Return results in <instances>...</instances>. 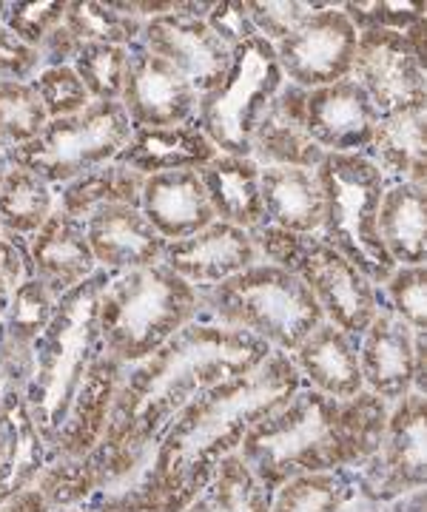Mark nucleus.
<instances>
[{"label": "nucleus", "mask_w": 427, "mask_h": 512, "mask_svg": "<svg viewBox=\"0 0 427 512\" xmlns=\"http://www.w3.org/2000/svg\"><path fill=\"white\" fill-rule=\"evenodd\" d=\"M282 83L285 74L274 43L254 35L231 49L228 72L214 89L200 94L194 120L220 154L251 157V137Z\"/></svg>", "instance_id": "nucleus-9"}, {"label": "nucleus", "mask_w": 427, "mask_h": 512, "mask_svg": "<svg viewBox=\"0 0 427 512\" xmlns=\"http://www.w3.org/2000/svg\"><path fill=\"white\" fill-rule=\"evenodd\" d=\"M291 362L302 379L331 399H353L365 387L359 370V336L345 333L331 322L311 330L294 350Z\"/></svg>", "instance_id": "nucleus-23"}, {"label": "nucleus", "mask_w": 427, "mask_h": 512, "mask_svg": "<svg viewBox=\"0 0 427 512\" xmlns=\"http://www.w3.org/2000/svg\"><path fill=\"white\" fill-rule=\"evenodd\" d=\"M325 3H299V0H251L248 15L257 29V35L268 43H279L288 37L305 18L319 12Z\"/></svg>", "instance_id": "nucleus-42"}, {"label": "nucleus", "mask_w": 427, "mask_h": 512, "mask_svg": "<svg viewBox=\"0 0 427 512\" xmlns=\"http://www.w3.org/2000/svg\"><path fill=\"white\" fill-rule=\"evenodd\" d=\"M55 211V188L38 174L12 165L0 185V231L29 239Z\"/></svg>", "instance_id": "nucleus-31"}, {"label": "nucleus", "mask_w": 427, "mask_h": 512, "mask_svg": "<svg viewBox=\"0 0 427 512\" xmlns=\"http://www.w3.org/2000/svg\"><path fill=\"white\" fill-rule=\"evenodd\" d=\"M200 311L217 325L262 339L271 350L294 353L305 336L325 322L305 282L285 268L257 262L211 288H197Z\"/></svg>", "instance_id": "nucleus-6"}, {"label": "nucleus", "mask_w": 427, "mask_h": 512, "mask_svg": "<svg viewBox=\"0 0 427 512\" xmlns=\"http://www.w3.org/2000/svg\"><path fill=\"white\" fill-rule=\"evenodd\" d=\"M385 421V402L365 390L353 399H331L314 387L297 390L248 430L240 458L262 487H277L368 458L385 436Z\"/></svg>", "instance_id": "nucleus-3"}, {"label": "nucleus", "mask_w": 427, "mask_h": 512, "mask_svg": "<svg viewBox=\"0 0 427 512\" xmlns=\"http://www.w3.org/2000/svg\"><path fill=\"white\" fill-rule=\"evenodd\" d=\"M0 23H3V3H0Z\"/></svg>", "instance_id": "nucleus-49"}, {"label": "nucleus", "mask_w": 427, "mask_h": 512, "mask_svg": "<svg viewBox=\"0 0 427 512\" xmlns=\"http://www.w3.org/2000/svg\"><path fill=\"white\" fill-rule=\"evenodd\" d=\"M49 123L32 83L0 80V146L15 148L32 143Z\"/></svg>", "instance_id": "nucleus-36"}, {"label": "nucleus", "mask_w": 427, "mask_h": 512, "mask_svg": "<svg viewBox=\"0 0 427 512\" xmlns=\"http://www.w3.org/2000/svg\"><path fill=\"white\" fill-rule=\"evenodd\" d=\"M385 464L376 478L373 495L405 493L425 481V399L419 390H410L399 399L396 413L385 421Z\"/></svg>", "instance_id": "nucleus-26"}, {"label": "nucleus", "mask_w": 427, "mask_h": 512, "mask_svg": "<svg viewBox=\"0 0 427 512\" xmlns=\"http://www.w3.org/2000/svg\"><path fill=\"white\" fill-rule=\"evenodd\" d=\"M40 66L38 49L20 43L3 23H0V80H15V83H32Z\"/></svg>", "instance_id": "nucleus-44"}, {"label": "nucleus", "mask_w": 427, "mask_h": 512, "mask_svg": "<svg viewBox=\"0 0 427 512\" xmlns=\"http://www.w3.org/2000/svg\"><path fill=\"white\" fill-rule=\"evenodd\" d=\"M126 66H129V49L109 43H80V52L72 63L89 97L103 103H120Z\"/></svg>", "instance_id": "nucleus-35"}, {"label": "nucleus", "mask_w": 427, "mask_h": 512, "mask_svg": "<svg viewBox=\"0 0 427 512\" xmlns=\"http://www.w3.org/2000/svg\"><path fill=\"white\" fill-rule=\"evenodd\" d=\"M220 151L197 126V120L183 126L134 128L126 148L117 154L114 163L126 165L131 171L151 177L168 171H200Z\"/></svg>", "instance_id": "nucleus-22"}, {"label": "nucleus", "mask_w": 427, "mask_h": 512, "mask_svg": "<svg viewBox=\"0 0 427 512\" xmlns=\"http://www.w3.org/2000/svg\"><path fill=\"white\" fill-rule=\"evenodd\" d=\"M0 234H3V231H0Z\"/></svg>", "instance_id": "nucleus-50"}, {"label": "nucleus", "mask_w": 427, "mask_h": 512, "mask_svg": "<svg viewBox=\"0 0 427 512\" xmlns=\"http://www.w3.org/2000/svg\"><path fill=\"white\" fill-rule=\"evenodd\" d=\"M345 18L351 20L356 32L390 29L405 32L413 23L425 20V3H402V0H359V3H339Z\"/></svg>", "instance_id": "nucleus-39"}, {"label": "nucleus", "mask_w": 427, "mask_h": 512, "mask_svg": "<svg viewBox=\"0 0 427 512\" xmlns=\"http://www.w3.org/2000/svg\"><path fill=\"white\" fill-rule=\"evenodd\" d=\"M205 23L211 26V32L223 40L228 49H237L240 43L251 40L257 35L251 15H248V3L242 0H225V3H211Z\"/></svg>", "instance_id": "nucleus-43"}, {"label": "nucleus", "mask_w": 427, "mask_h": 512, "mask_svg": "<svg viewBox=\"0 0 427 512\" xmlns=\"http://www.w3.org/2000/svg\"><path fill=\"white\" fill-rule=\"evenodd\" d=\"M140 211L166 242L194 237L197 231L217 222L197 171H168L146 177Z\"/></svg>", "instance_id": "nucleus-21"}, {"label": "nucleus", "mask_w": 427, "mask_h": 512, "mask_svg": "<svg viewBox=\"0 0 427 512\" xmlns=\"http://www.w3.org/2000/svg\"><path fill=\"white\" fill-rule=\"evenodd\" d=\"M32 89L38 92L49 120L72 117V114L83 111L92 103V97L83 89V83H80V77H77L72 66L40 69L38 77L32 80Z\"/></svg>", "instance_id": "nucleus-40"}, {"label": "nucleus", "mask_w": 427, "mask_h": 512, "mask_svg": "<svg viewBox=\"0 0 427 512\" xmlns=\"http://www.w3.org/2000/svg\"><path fill=\"white\" fill-rule=\"evenodd\" d=\"M86 239L94 262L106 274H126L163 262L166 239L160 237L140 208L134 205H106L83 220Z\"/></svg>", "instance_id": "nucleus-17"}, {"label": "nucleus", "mask_w": 427, "mask_h": 512, "mask_svg": "<svg viewBox=\"0 0 427 512\" xmlns=\"http://www.w3.org/2000/svg\"><path fill=\"white\" fill-rule=\"evenodd\" d=\"M146 177L120 163H106L80 174L57 188V208L69 217L86 220L106 205H134L140 208Z\"/></svg>", "instance_id": "nucleus-30"}, {"label": "nucleus", "mask_w": 427, "mask_h": 512, "mask_svg": "<svg viewBox=\"0 0 427 512\" xmlns=\"http://www.w3.org/2000/svg\"><path fill=\"white\" fill-rule=\"evenodd\" d=\"M305 100L308 89L294 83H282L268 109L262 114L260 126L251 137V160L268 165H288V168H316L325 151L316 146L305 131Z\"/></svg>", "instance_id": "nucleus-20"}, {"label": "nucleus", "mask_w": 427, "mask_h": 512, "mask_svg": "<svg viewBox=\"0 0 427 512\" xmlns=\"http://www.w3.org/2000/svg\"><path fill=\"white\" fill-rule=\"evenodd\" d=\"M379 111L351 77L319 86L305 100V131L325 154H365Z\"/></svg>", "instance_id": "nucleus-15"}, {"label": "nucleus", "mask_w": 427, "mask_h": 512, "mask_svg": "<svg viewBox=\"0 0 427 512\" xmlns=\"http://www.w3.org/2000/svg\"><path fill=\"white\" fill-rule=\"evenodd\" d=\"M260 259L285 268L305 282L316 299L325 322L345 333L362 336L379 313V291L353 262L328 245L319 234H291L277 225H260L248 231Z\"/></svg>", "instance_id": "nucleus-8"}, {"label": "nucleus", "mask_w": 427, "mask_h": 512, "mask_svg": "<svg viewBox=\"0 0 427 512\" xmlns=\"http://www.w3.org/2000/svg\"><path fill=\"white\" fill-rule=\"evenodd\" d=\"M186 512H268V490L237 456H225L214 484Z\"/></svg>", "instance_id": "nucleus-33"}, {"label": "nucleus", "mask_w": 427, "mask_h": 512, "mask_svg": "<svg viewBox=\"0 0 427 512\" xmlns=\"http://www.w3.org/2000/svg\"><path fill=\"white\" fill-rule=\"evenodd\" d=\"M55 308L57 296H52V291L32 276V279L20 282L9 296L0 333L15 339L20 345H35L43 336V330L49 328Z\"/></svg>", "instance_id": "nucleus-34"}, {"label": "nucleus", "mask_w": 427, "mask_h": 512, "mask_svg": "<svg viewBox=\"0 0 427 512\" xmlns=\"http://www.w3.org/2000/svg\"><path fill=\"white\" fill-rule=\"evenodd\" d=\"M63 0H40V3H3V26L18 37L20 43L38 49L46 37L63 26Z\"/></svg>", "instance_id": "nucleus-41"}, {"label": "nucleus", "mask_w": 427, "mask_h": 512, "mask_svg": "<svg viewBox=\"0 0 427 512\" xmlns=\"http://www.w3.org/2000/svg\"><path fill=\"white\" fill-rule=\"evenodd\" d=\"M26 242H29L32 276L43 282L57 299L97 271V262L86 239V225L60 208H55L49 220Z\"/></svg>", "instance_id": "nucleus-19"}, {"label": "nucleus", "mask_w": 427, "mask_h": 512, "mask_svg": "<svg viewBox=\"0 0 427 512\" xmlns=\"http://www.w3.org/2000/svg\"><path fill=\"white\" fill-rule=\"evenodd\" d=\"M348 498V484L339 473H305L288 478L268 512H339Z\"/></svg>", "instance_id": "nucleus-37"}, {"label": "nucleus", "mask_w": 427, "mask_h": 512, "mask_svg": "<svg viewBox=\"0 0 427 512\" xmlns=\"http://www.w3.org/2000/svg\"><path fill=\"white\" fill-rule=\"evenodd\" d=\"M379 237L396 265H425L427 188L390 183L379 205Z\"/></svg>", "instance_id": "nucleus-29"}, {"label": "nucleus", "mask_w": 427, "mask_h": 512, "mask_svg": "<svg viewBox=\"0 0 427 512\" xmlns=\"http://www.w3.org/2000/svg\"><path fill=\"white\" fill-rule=\"evenodd\" d=\"M63 26L83 43H109L123 49H131L143 32V20L117 9V3H97V0L66 3Z\"/></svg>", "instance_id": "nucleus-32"}, {"label": "nucleus", "mask_w": 427, "mask_h": 512, "mask_svg": "<svg viewBox=\"0 0 427 512\" xmlns=\"http://www.w3.org/2000/svg\"><path fill=\"white\" fill-rule=\"evenodd\" d=\"M200 313L197 288L163 262L117 274L100 296V350L120 365H137Z\"/></svg>", "instance_id": "nucleus-4"}, {"label": "nucleus", "mask_w": 427, "mask_h": 512, "mask_svg": "<svg viewBox=\"0 0 427 512\" xmlns=\"http://www.w3.org/2000/svg\"><path fill=\"white\" fill-rule=\"evenodd\" d=\"M197 174H200V183L208 194L217 222L237 225L242 231H254L265 225L260 165L251 157L217 154Z\"/></svg>", "instance_id": "nucleus-27"}, {"label": "nucleus", "mask_w": 427, "mask_h": 512, "mask_svg": "<svg viewBox=\"0 0 427 512\" xmlns=\"http://www.w3.org/2000/svg\"><path fill=\"white\" fill-rule=\"evenodd\" d=\"M140 43L151 55L171 63L197 89V94L214 89L231 66V49L211 32L205 18L191 12L143 20Z\"/></svg>", "instance_id": "nucleus-14"}, {"label": "nucleus", "mask_w": 427, "mask_h": 512, "mask_svg": "<svg viewBox=\"0 0 427 512\" xmlns=\"http://www.w3.org/2000/svg\"><path fill=\"white\" fill-rule=\"evenodd\" d=\"M359 370L362 384L382 402H399L413 390L416 379V333L393 316L390 308H379L368 330L359 336Z\"/></svg>", "instance_id": "nucleus-18"}, {"label": "nucleus", "mask_w": 427, "mask_h": 512, "mask_svg": "<svg viewBox=\"0 0 427 512\" xmlns=\"http://www.w3.org/2000/svg\"><path fill=\"white\" fill-rule=\"evenodd\" d=\"M9 168H12V163H9V154H6V148L0 146V185H3V180H6Z\"/></svg>", "instance_id": "nucleus-47"}, {"label": "nucleus", "mask_w": 427, "mask_h": 512, "mask_svg": "<svg viewBox=\"0 0 427 512\" xmlns=\"http://www.w3.org/2000/svg\"><path fill=\"white\" fill-rule=\"evenodd\" d=\"M314 171L325 202L316 234L373 285H385L396 268L379 237V205L388 188L385 174L365 154H325Z\"/></svg>", "instance_id": "nucleus-7"}, {"label": "nucleus", "mask_w": 427, "mask_h": 512, "mask_svg": "<svg viewBox=\"0 0 427 512\" xmlns=\"http://www.w3.org/2000/svg\"><path fill=\"white\" fill-rule=\"evenodd\" d=\"M425 288V265H396L393 274L388 276V282H385L390 313L399 316L413 333H427Z\"/></svg>", "instance_id": "nucleus-38"}, {"label": "nucleus", "mask_w": 427, "mask_h": 512, "mask_svg": "<svg viewBox=\"0 0 427 512\" xmlns=\"http://www.w3.org/2000/svg\"><path fill=\"white\" fill-rule=\"evenodd\" d=\"M268 356L271 348L245 330L200 319L177 330L163 348L123 373L106 424L103 453L92 456L100 478L131 464L134 453L154 441L211 384L248 373Z\"/></svg>", "instance_id": "nucleus-1"}, {"label": "nucleus", "mask_w": 427, "mask_h": 512, "mask_svg": "<svg viewBox=\"0 0 427 512\" xmlns=\"http://www.w3.org/2000/svg\"><path fill=\"white\" fill-rule=\"evenodd\" d=\"M126 365H120L117 359L100 353L89 367L86 379L80 384V390L72 399V407L66 413L63 424L57 427L55 441L57 447L66 456L80 458L83 453L92 450V444H97L100 433L109 424V413H112V402L117 387L123 382Z\"/></svg>", "instance_id": "nucleus-25"}, {"label": "nucleus", "mask_w": 427, "mask_h": 512, "mask_svg": "<svg viewBox=\"0 0 427 512\" xmlns=\"http://www.w3.org/2000/svg\"><path fill=\"white\" fill-rule=\"evenodd\" d=\"M359 32L345 12L325 3L311 18H305L288 37L274 43L279 69L288 83L299 89H319L351 77Z\"/></svg>", "instance_id": "nucleus-12"}, {"label": "nucleus", "mask_w": 427, "mask_h": 512, "mask_svg": "<svg viewBox=\"0 0 427 512\" xmlns=\"http://www.w3.org/2000/svg\"><path fill=\"white\" fill-rule=\"evenodd\" d=\"M265 222L291 234H316L322 225V188L314 168H260Z\"/></svg>", "instance_id": "nucleus-28"}, {"label": "nucleus", "mask_w": 427, "mask_h": 512, "mask_svg": "<svg viewBox=\"0 0 427 512\" xmlns=\"http://www.w3.org/2000/svg\"><path fill=\"white\" fill-rule=\"evenodd\" d=\"M80 43L66 26H57L52 35L46 37L38 46L40 66L43 69H57V66H72L75 63L77 52H80Z\"/></svg>", "instance_id": "nucleus-46"}, {"label": "nucleus", "mask_w": 427, "mask_h": 512, "mask_svg": "<svg viewBox=\"0 0 427 512\" xmlns=\"http://www.w3.org/2000/svg\"><path fill=\"white\" fill-rule=\"evenodd\" d=\"M6 305H9V296H0V325H3V313H6Z\"/></svg>", "instance_id": "nucleus-48"}, {"label": "nucleus", "mask_w": 427, "mask_h": 512, "mask_svg": "<svg viewBox=\"0 0 427 512\" xmlns=\"http://www.w3.org/2000/svg\"><path fill=\"white\" fill-rule=\"evenodd\" d=\"M131 131L134 126L120 103L92 100L72 117L49 120L32 143L6 148V154L12 165L60 188L92 168L114 163L131 140Z\"/></svg>", "instance_id": "nucleus-10"}, {"label": "nucleus", "mask_w": 427, "mask_h": 512, "mask_svg": "<svg viewBox=\"0 0 427 512\" xmlns=\"http://www.w3.org/2000/svg\"><path fill=\"white\" fill-rule=\"evenodd\" d=\"M200 94L163 57L151 55L137 40L129 49L126 83L120 106L129 114L134 128L183 126L197 117Z\"/></svg>", "instance_id": "nucleus-13"}, {"label": "nucleus", "mask_w": 427, "mask_h": 512, "mask_svg": "<svg viewBox=\"0 0 427 512\" xmlns=\"http://www.w3.org/2000/svg\"><path fill=\"white\" fill-rule=\"evenodd\" d=\"M427 103H410L379 114L365 157L396 183H427Z\"/></svg>", "instance_id": "nucleus-24"}, {"label": "nucleus", "mask_w": 427, "mask_h": 512, "mask_svg": "<svg viewBox=\"0 0 427 512\" xmlns=\"http://www.w3.org/2000/svg\"><path fill=\"white\" fill-rule=\"evenodd\" d=\"M109 282L112 274L97 268L86 282L63 293L57 299L49 328L35 342V376L26 387L23 399L38 433L49 439L66 419L92 362L103 353L97 311H100V296Z\"/></svg>", "instance_id": "nucleus-5"}, {"label": "nucleus", "mask_w": 427, "mask_h": 512, "mask_svg": "<svg viewBox=\"0 0 427 512\" xmlns=\"http://www.w3.org/2000/svg\"><path fill=\"white\" fill-rule=\"evenodd\" d=\"M302 384L291 353L271 356L248 373L211 384L171 419L149 493L154 512H177L217 473L248 430L288 402Z\"/></svg>", "instance_id": "nucleus-2"}, {"label": "nucleus", "mask_w": 427, "mask_h": 512, "mask_svg": "<svg viewBox=\"0 0 427 512\" xmlns=\"http://www.w3.org/2000/svg\"><path fill=\"white\" fill-rule=\"evenodd\" d=\"M32 279L29 242L15 234H0V296H12L20 282Z\"/></svg>", "instance_id": "nucleus-45"}, {"label": "nucleus", "mask_w": 427, "mask_h": 512, "mask_svg": "<svg viewBox=\"0 0 427 512\" xmlns=\"http://www.w3.org/2000/svg\"><path fill=\"white\" fill-rule=\"evenodd\" d=\"M425 35V20H419L405 32L371 29L356 37L351 80L379 114L427 103Z\"/></svg>", "instance_id": "nucleus-11"}, {"label": "nucleus", "mask_w": 427, "mask_h": 512, "mask_svg": "<svg viewBox=\"0 0 427 512\" xmlns=\"http://www.w3.org/2000/svg\"><path fill=\"white\" fill-rule=\"evenodd\" d=\"M262 262L248 231L228 222H211L194 237L166 242L163 265L194 288H211Z\"/></svg>", "instance_id": "nucleus-16"}]
</instances>
